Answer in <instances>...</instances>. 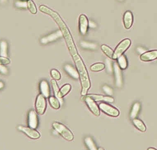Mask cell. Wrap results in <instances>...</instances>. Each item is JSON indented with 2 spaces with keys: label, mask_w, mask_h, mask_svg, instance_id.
<instances>
[{
  "label": "cell",
  "mask_w": 157,
  "mask_h": 150,
  "mask_svg": "<svg viewBox=\"0 0 157 150\" xmlns=\"http://www.w3.org/2000/svg\"><path fill=\"white\" fill-rule=\"evenodd\" d=\"M102 89H103V91L108 95L111 96L113 93V91L112 89L110 87H108V86H104Z\"/></svg>",
  "instance_id": "cell-31"
},
{
  "label": "cell",
  "mask_w": 157,
  "mask_h": 150,
  "mask_svg": "<svg viewBox=\"0 0 157 150\" xmlns=\"http://www.w3.org/2000/svg\"><path fill=\"white\" fill-rule=\"evenodd\" d=\"M98 150H104V149L102 148H99L98 149Z\"/></svg>",
  "instance_id": "cell-38"
},
{
  "label": "cell",
  "mask_w": 157,
  "mask_h": 150,
  "mask_svg": "<svg viewBox=\"0 0 157 150\" xmlns=\"http://www.w3.org/2000/svg\"><path fill=\"white\" fill-rule=\"evenodd\" d=\"M157 58V51L146 52L140 56V59L144 62L153 61Z\"/></svg>",
  "instance_id": "cell-11"
},
{
  "label": "cell",
  "mask_w": 157,
  "mask_h": 150,
  "mask_svg": "<svg viewBox=\"0 0 157 150\" xmlns=\"http://www.w3.org/2000/svg\"><path fill=\"white\" fill-rule=\"evenodd\" d=\"M62 36L63 34L61 31L58 30L54 33L42 38L40 40V42L42 44H47L49 43L52 42L58 39L59 38L62 37Z\"/></svg>",
  "instance_id": "cell-10"
},
{
  "label": "cell",
  "mask_w": 157,
  "mask_h": 150,
  "mask_svg": "<svg viewBox=\"0 0 157 150\" xmlns=\"http://www.w3.org/2000/svg\"><path fill=\"white\" fill-rule=\"evenodd\" d=\"M99 107L102 111L110 116L117 117L120 115L119 111L117 109L107 103H101Z\"/></svg>",
  "instance_id": "cell-5"
},
{
  "label": "cell",
  "mask_w": 157,
  "mask_h": 150,
  "mask_svg": "<svg viewBox=\"0 0 157 150\" xmlns=\"http://www.w3.org/2000/svg\"><path fill=\"white\" fill-rule=\"evenodd\" d=\"M71 88V86L70 84H66V85H64L59 91L58 97L59 100L62 101L63 97L65 96L66 94H68L70 92Z\"/></svg>",
  "instance_id": "cell-17"
},
{
  "label": "cell",
  "mask_w": 157,
  "mask_h": 150,
  "mask_svg": "<svg viewBox=\"0 0 157 150\" xmlns=\"http://www.w3.org/2000/svg\"><path fill=\"white\" fill-rule=\"evenodd\" d=\"M133 15L130 11H127L124 14L123 17V22L125 28L130 29L132 25Z\"/></svg>",
  "instance_id": "cell-14"
},
{
  "label": "cell",
  "mask_w": 157,
  "mask_h": 150,
  "mask_svg": "<svg viewBox=\"0 0 157 150\" xmlns=\"http://www.w3.org/2000/svg\"><path fill=\"white\" fill-rule=\"evenodd\" d=\"M88 96L92 98L96 101H105L109 103H113L114 101V99L109 96H103L102 95H96V94H90Z\"/></svg>",
  "instance_id": "cell-15"
},
{
  "label": "cell",
  "mask_w": 157,
  "mask_h": 150,
  "mask_svg": "<svg viewBox=\"0 0 157 150\" xmlns=\"http://www.w3.org/2000/svg\"><path fill=\"white\" fill-rule=\"evenodd\" d=\"M106 66H107V69L108 72L111 73L112 71V63L110 60L107 59L106 61Z\"/></svg>",
  "instance_id": "cell-33"
},
{
  "label": "cell",
  "mask_w": 157,
  "mask_h": 150,
  "mask_svg": "<svg viewBox=\"0 0 157 150\" xmlns=\"http://www.w3.org/2000/svg\"><path fill=\"white\" fill-rule=\"evenodd\" d=\"M16 6L19 8H27V2L25 1H17L16 2Z\"/></svg>",
  "instance_id": "cell-30"
},
{
  "label": "cell",
  "mask_w": 157,
  "mask_h": 150,
  "mask_svg": "<svg viewBox=\"0 0 157 150\" xmlns=\"http://www.w3.org/2000/svg\"><path fill=\"white\" fill-rule=\"evenodd\" d=\"M81 45L83 48L90 49H95L97 47V45L95 43L86 42H82L81 43Z\"/></svg>",
  "instance_id": "cell-27"
},
{
  "label": "cell",
  "mask_w": 157,
  "mask_h": 150,
  "mask_svg": "<svg viewBox=\"0 0 157 150\" xmlns=\"http://www.w3.org/2000/svg\"><path fill=\"white\" fill-rule=\"evenodd\" d=\"M85 143L89 150H98L94 140L91 137H86L85 139Z\"/></svg>",
  "instance_id": "cell-19"
},
{
  "label": "cell",
  "mask_w": 157,
  "mask_h": 150,
  "mask_svg": "<svg viewBox=\"0 0 157 150\" xmlns=\"http://www.w3.org/2000/svg\"><path fill=\"white\" fill-rule=\"evenodd\" d=\"M1 1H2V2H5V0H1Z\"/></svg>",
  "instance_id": "cell-39"
},
{
  "label": "cell",
  "mask_w": 157,
  "mask_h": 150,
  "mask_svg": "<svg viewBox=\"0 0 157 150\" xmlns=\"http://www.w3.org/2000/svg\"><path fill=\"white\" fill-rule=\"evenodd\" d=\"M133 123L136 127L142 132H145L146 130L145 125L141 120L135 118L133 120Z\"/></svg>",
  "instance_id": "cell-21"
},
{
  "label": "cell",
  "mask_w": 157,
  "mask_h": 150,
  "mask_svg": "<svg viewBox=\"0 0 157 150\" xmlns=\"http://www.w3.org/2000/svg\"><path fill=\"white\" fill-rule=\"evenodd\" d=\"M4 87V84L3 82L0 81V90L2 89Z\"/></svg>",
  "instance_id": "cell-36"
},
{
  "label": "cell",
  "mask_w": 157,
  "mask_h": 150,
  "mask_svg": "<svg viewBox=\"0 0 157 150\" xmlns=\"http://www.w3.org/2000/svg\"><path fill=\"white\" fill-rule=\"evenodd\" d=\"M144 50V49H143V48H141V47H139V48H138V49H137L138 51L139 52V53H140L142 54V55L146 52V50Z\"/></svg>",
  "instance_id": "cell-35"
},
{
  "label": "cell",
  "mask_w": 157,
  "mask_h": 150,
  "mask_svg": "<svg viewBox=\"0 0 157 150\" xmlns=\"http://www.w3.org/2000/svg\"><path fill=\"white\" fill-rule=\"evenodd\" d=\"M85 101L90 111L96 116H99L100 115L99 108L94 100L87 95L85 98Z\"/></svg>",
  "instance_id": "cell-7"
},
{
  "label": "cell",
  "mask_w": 157,
  "mask_h": 150,
  "mask_svg": "<svg viewBox=\"0 0 157 150\" xmlns=\"http://www.w3.org/2000/svg\"><path fill=\"white\" fill-rule=\"evenodd\" d=\"M40 89L41 94L45 98H48L50 96V91L48 83L46 80H43L40 84Z\"/></svg>",
  "instance_id": "cell-12"
},
{
  "label": "cell",
  "mask_w": 157,
  "mask_h": 150,
  "mask_svg": "<svg viewBox=\"0 0 157 150\" xmlns=\"http://www.w3.org/2000/svg\"><path fill=\"white\" fill-rule=\"evenodd\" d=\"M140 110V104L138 103H134L132 108V111H131V119H135L139 113Z\"/></svg>",
  "instance_id": "cell-20"
},
{
  "label": "cell",
  "mask_w": 157,
  "mask_h": 150,
  "mask_svg": "<svg viewBox=\"0 0 157 150\" xmlns=\"http://www.w3.org/2000/svg\"><path fill=\"white\" fill-rule=\"evenodd\" d=\"M52 76L55 80H59L61 78V75L59 72L56 69H52L51 72Z\"/></svg>",
  "instance_id": "cell-28"
},
{
  "label": "cell",
  "mask_w": 157,
  "mask_h": 150,
  "mask_svg": "<svg viewBox=\"0 0 157 150\" xmlns=\"http://www.w3.org/2000/svg\"><path fill=\"white\" fill-rule=\"evenodd\" d=\"M18 129L32 139H38L40 137V134L36 130L31 128L19 126L18 127Z\"/></svg>",
  "instance_id": "cell-6"
},
{
  "label": "cell",
  "mask_w": 157,
  "mask_h": 150,
  "mask_svg": "<svg viewBox=\"0 0 157 150\" xmlns=\"http://www.w3.org/2000/svg\"><path fill=\"white\" fill-rule=\"evenodd\" d=\"M101 50L103 51V52L109 58H113V53L112 50L111 49L109 46H107L106 45H102L101 47Z\"/></svg>",
  "instance_id": "cell-24"
},
{
  "label": "cell",
  "mask_w": 157,
  "mask_h": 150,
  "mask_svg": "<svg viewBox=\"0 0 157 150\" xmlns=\"http://www.w3.org/2000/svg\"><path fill=\"white\" fill-rule=\"evenodd\" d=\"M88 20L85 15H80L79 18V28L80 34L85 35L86 33L88 28Z\"/></svg>",
  "instance_id": "cell-8"
},
{
  "label": "cell",
  "mask_w": 157,
  "mask_h": 150,
  "mask_svg": "<svg viewBox=\"0 0 157 150\" xmlns=\"http://www.w3.org/2000/svg\"><path fill=\"white\" fill-rule=\"evenodd\" d=\"M105 67V65L103 63H98L91 66L90 67V70L94 72H98V71H101L103 70Z\"/></svg>",
  "instance_id": "cell-26"
},
{
  "label": "cell",
  "mask_w": 157,
  "mask_h": 150,
  "mask_svg": "<svg viewBox=\"0 0 157 150\" xmlns=\"http://www.w3.org/2000/svg\"><path fill=\"white\" fill-rule=\"evenodd\" d=\"M0 73L3 75H6L8 73V69L3 65L0 64Z\"/></svg>",
  "instance_id": "cell-34"
},
{
  "label": "cell",
  "mask_w": 157,
  "mask_h": 150,
  "mask_svg": "<svg viewBox=\"0 0 157 150\" xmlns=\"http://www.w3.org/2000/svg\"><path fill=\"white\" fill-rule=\"evenodd\" d=\"M10 61L9 59L6 57L0 56V64L1 65H7L10 63Z\"/></svg>",
  "instance_id": "cell-32"
},
{
  "label": "cell",
  "mask_w": 157,
  "mask_h": 150,
  "mask_svg": "<svg viewBox=\"0 0 157 150\" xmlns=\"http://www.w3.org/2000/svg\"><path fill=\"white\" fill-rule=\"evenodd\" d=\"M27 6L29 10L31 12V14H36L37 12L36 7L32 0H28L27 2Z\"/></svg>",
  "instance_id": "cell-25"
},
{
  "label": "cell",
  "mask_w": 157,
  "mask_h": 150,
  "mask_svg": "<svg viewBox=\"0 0 157 150\" xmlns=\"http://www.w3.org/2000/svg\"><path fill=\"white\" fill-rule=\"evenodd\" d=\"M47 107V102L45 97L42 94H39L37 97L36 102V109L37 112L40 115L44 114Z\"/></svg>",
  "instance_id": "cell-4"
},
{
  "label": "cell",
  "mask_w": 157,
  "mask_h": 150,
  "mask_svg": "<svg viewBox=\"0 0 157 150\" xmlns=\"http://www.w3.org/2000/svg\"><path fill=\"white\" fill-rule=\"evenodd\" d=\"M52 126L55 130L64 139L68 141H72L73 140L74 138L73 134L64 125L59 123H54Z\"/></svg>",
  "instance_id": "cell-2"
},
{
  "label": "cell",
  "mask_w": 157,
  "mask_h": 150,
  "mask_svg": "<svg viewBox=\"0 0 157 150\" xmlns=\"http://www.w3.org/2000/svg\"><path fill=\"white\" fill-rule=\"evenodd\" d=\"M52 88H53V90H54L55 96H56V98L58 99V95H59V91L60 90L59 89L57 82H56L55 80H52Z\"/></svg>",
  "instance_id": "cell-29"
},
{
  "label": "cell",
  "mask_w": 157,
  "mask_h": 150,
  "mask_svg": "<svg viewBox=\"0 0 157 150\" xmlns=\"http://www.w3.org/2000/svg\"><path fill=\"white\" fill-rule=\"evenodd\" d=\"M131 44V41L129 39H125L121 42L116 47L113 53L112 59L114 60L118 59L120 56L122 55L130 47Z\"/></svg>",
  "instance_id": "cell-3"
},
{
  "label": "cell",
  "mask_w": 157,
  "mask_h": 150,
  "mask_svg": "<svg viewBox=\"0 0 157 150\" xmlns=\"http://www.w3.org/2000/svg\"><path fill=\"white\" fill-rule=\"evenodd\" d=\"M0 55L6 58L8 56V44L5 41L0 42Z\"/></svg>",
  "instance_id": "cell-18"
},
{
  "label": "cell",
  "mask_w": 157,
  "mask_h": 150,
  "mask_svg": "<svg viewBox=\"0 0 157 150\" xmlns=\"http://www.w3.org/2000/svg\"><path fill=\"white\" fill-rule=\"evenodd\" d=\"M69 51L74 60L80 79L82 91L81 95L84 96L87 93L88 90L90 87V81L88 76L87 71L82 59L78 55L75 44L73 39L65 41Z\"/></svg>",
  "instance_id": "cell-1"
},
{
  "label": "cell",
  "mask_w": 157,
  "mask_h": 150,
  "mask_svg": "<svg viewBox=\"0 0 157 150\" xmlns=\"http://www.w3.org/2000/svg\"><path fill=\"white\" fill-rule=\"evenodd\" d=\"M23 1H27V0H23Z\"/></svg>",
  "instance_id": "cell-40"
},
{
  "label": "cell",
  "mask_w": 157,
  "mask_h": 150,
  "mask_svg": "<svg viewBox=\"0 0 157 150\" xmlns=\"http://www.w3.org/2000/svg\"><path fill=\"white\" fill-rule=\"evenodd\" d=\"M118 65L120 68L122 69H125L127 67V62L126 57L124 55L120 56L118 58Z\"/></svg>",
  "instance_id": "cell-22"
},
{
  "label": "cell",
  "mask_w": 157,
  "mask_h": 150,
  "mask_svg": "<svg viewBox=\"0 0 157 150\" xmlns=\"http://www.w3.org/2000/svg\"><path fill=\"white\" fill-rule=\"evenodd\" d=\"M64 69L71 76L75 79H78L79 75L78 71L73 67L70 64H66L64 66Z\"/></svg>",
  "instance_id": "cell-16"
},
{
  "label": "cell",
  "mask_w": 157,
  "mask_h": 150,
  "mask_svg": "<svg viewBox=\"0 0 157 150\" xmlns=\"http://www.w3.org/2000/svg\"><path fill=\"white\" fill-rule=\"evenodd\" d=\"M113 68H114V74H115V79H116V86L118 87H121L122 85V76L121 69L118 64L116 63L114 64Z\"/></svg>",
  "instance_id": "cell-13"
},
{
  "label": "cell",
  "mask_w": 157,
  "mask_h": 150,
  "mask_svg": "<svg viewBox=\"0 0 157 150\" xmlns=\"http://www.w3.org/2000/svg\"><path fill=\"white\" fill-rule=\"evenodd\" d=\"M38 118L36 113L33 110L30 111L28 115V124L29 127L36 129L38 126Z\"/></svg>",
  "instance_id": "cell-9"
},
{
  "label": "cell",
  "mask_w": 157,
  "mask_h": 150,
  "mask_svg": "<svg viewBox=\"0 0 157 150\" xmlns=\"http://www.w3.org/2000/svg\"><path fill=\"white\" fill-rule=\"evenodd\" d=\"M147 150H157L156 149H155V148H149L147 149Z\"/></svg>",
  "instance_id": "cell-37"
},
{
  "label": "cell",
  "mask_w": 157,
  "mask_h": 150,
  "mask_svg": "<svg viewBox=\"0 0 157 150\" xmlns=\"http://www.w3.org/2000/svg\"><path fill=\"white\" fill-rule=\"evenodd\" d=\"M50 103L52 108L55 109H59L60 107V103L59 99L54 97H50L49 99Z\"/></svg>",
  "instance_id": "cell-23"
}]
</instances>
